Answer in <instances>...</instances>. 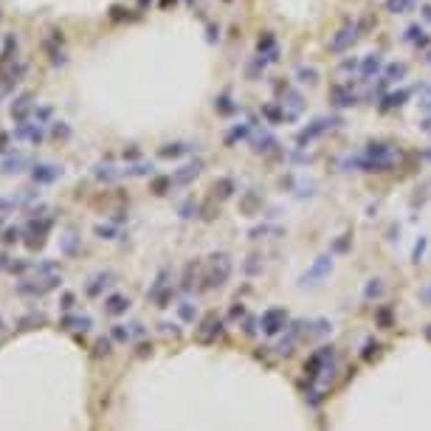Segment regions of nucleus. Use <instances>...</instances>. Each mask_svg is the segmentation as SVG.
<instances>
[{"mask_svg": "<svg viewBox=\"0 0 431 431\" xmlns=\"http://www.w3.org/2000/svg\"><path fill=\"white\" fill-rule=\"evenodd\" d=\"M361 23H347V26H341V29L336 31V37L330 40V51L333 54H341V51H347L355 40L361 37Z\"/></svg>", "mask_w": 431, "mask_h": 431, "instance_id": "obj_1", "label": "nucleus"}, {"mask_svg": "<svg viewBox=\"0 0 431 431\" xmlns=\"http://www.w3.org/2000/svg\"><path fill=\"white\" fill-rule=\"evenodd\" d=\"M54 136H57V138H68V136H71V127H68L65 122H54Z\"/></svg>", "mask_w": 431, "mask_h": 431, "instance_id": "obj_22", "label": "nucleus"}, {"mask_svg": "<svg viewBox=\"0 0 431 431\" xmlns=\"http://www.w3.org/2000/svg\"><path fill=\"white\" fill-rule=\"evenodd\" d=\"M406 99H409V90H400V93H389V96H383V104H381V110L403 107V104H406Z\"/></svg>", "mask_w": 431, "mask_h": 431, "instance_id": "obj_11", "label": "nucleus"}, {"mask_svg": "<svg viewBox=\"0 0 431 431\" xmlns=\"http://www.w3.org/2000/svg\"><path fill=\"white\" fill-rule=\"evenodd\" d=\"M152 169L155 166L152 164H130L122 169V175H127V178H138V175H152Z\"/></svg>", "mask_w": 431, "mask_h": 431, "instance_id": "obj_13", "label": "nucleus"}, {"mask_svg": "<svg viewBox=\"0 0 431 431\" xmlns=\"http://www.w3.org/2000/svg\"><path fill=\"white\" fill-rule=\"evenodd\" d=\"M26 166H29V158H26V155H9V158L3 161V172H6V175L23 172Z\"/></svg>", "mask_w": 431, "mask_h": 431, "instance_id": "obj_10", "label": "nucleus"}, {"mask_svg": "<svg viewBox=\"0 0 431 431\" xmlns=\"http://www.w3.org/2000/svg\"><path fill=\"white\" fill-rule=\"evenodd\" d=\"M330 99L336 107H352V104H358V96L352 93V82H347V85H336L330 90Z\"/></svg>", "mask_w": 431, "mask_h": 431, "instance_id": "obj_3", "label": "nucleus"}, {"mask_svg": "<svg viewBox=\"0 0 431 431\" xmlns=\"http://www.w3.org/2000/svg\"><path fill=\"white\" fill-rule=\"evenodd\" d=\"M336 124H341V119H316V122L310 124V127H304L302 133H299V138H296V144L299 147H307L313 138H318V136H324L330 127H336Z\"/></svg>", "mask_w": 431, "mask_h": 431, "instance_id": "obj_2", "label": "nucleus"}, {"mask_svg": "<svg viewBox=\"0 0 431 431\" xmlns=\"http://www.w3.org/2000/svg\"><path fill=\"white\" fill-rule=\"evenodd\" d=\"M423 130H425V133L431 136V119H425V122H423Z\"/></svg>", "mask_w": 431, "mask_h": 431, "instance_id": "obj_25", "label": "nucleus"}, {"mask_svg": "<svg viewBox=\"0 0 431 431\" xmlns=\"http://www.w3.org/2000/svg\"><path fill=\"white\" fill-rule=\"evenodd\" d=\"M194 150H197V144H166V147H161V158H180Z\"/></svg>", "mask_w": 431, "mask_h": 431, "instance_id": "obj_8", "label": "nucleus"}, {"mask_svg": "<svg viewBox=\"0 0 431 431\" xmlns=\"http://www.w3.org/2000/svg\"><path fill=\"white\" fill-rule=\"evenodd\" d=\"M423 17H425V20L431 23V6H423Z\"/></svg>", "mask_w": 431, "mask_h": 431, "instance_id": "obj_24", "label": "nucleus"}, {"mask_svg": "<svg viewBox=\"0 0 431 431\" xmlns=\"http://www.w3.org/2000/svg\"><path fill=\"white\" fill-rule=\"evenodd\" d=\"M214 107L220 110L223 116H229V113H234V110H237V104H234V101H231L229 96H220V99L214 101Z\"/></svg>", "mask_w": 431, "mask_h": 431, "instance_id": "obj_20", "label": "nucleus"}, {"mask_svg": "<svg viewBox=\"0 0 431 431\" xmlns=\"http://www.w3.org/2000/svg\"><path fill=\"white\" fill-rule=\"evenodd\" d=\"M425 158H431V152H425Z\"/></svg>", "mask_w": 431, "mask_h": 431, "instance_id": "obj_27", "label": "nucleus"}, {"mask_svg": "<svg viewBox=\"0 0 431 431\" xmlns=\"http://www.w3.org/2000/svg\"><path fill=\"white\" fill-rule=\"evenodd\" d=\"M381 71H383L381 54H367V57L361 59V76H364V79H372V76H378Z\"/></svg>", "mask_w": 431, "mask_h": 431, "instance_id": "obj_4", "label": "nucleus"}, {"mask_svg": "<svg viewBox=\"0 0 431 431\" xmlns=\"http://www.w3.org/2000/svg\"><path fill=\"white\" fill-rule=\"evenodd\" d=\"M31 113H34L37 122H45V119H51V107H34Z\"/></svg>", "mask_w": 431, "mask_h": 431, "instance_id": "obj_23", "label": "nucleus"}, {"mask_svg": "<svg viewBox=\"0 0 431 431\" xmlns=\"http://www.w3.org/2000/svg\"><path fill=\"white\" fill-rule=\"evenodd\" d=\"M254 144H257V147H254L257 152H268V150H273V147H276V138H273V136H268V133H265V136H259Z\"/></svg>", "mask_w": 431, "mask_h": 431, "instance_id": "obj_19", "label": "nucleus"}, {"mask_svg": "<svg viewBox=\"0 0 431 431\" xmlns=\"http://www.w3.org/2000/svg\"><path fill=\"white\" fill-rule=\"evenodd\" d=\"M406 71H409V68H406V62H392L386 68V73H383V76H386L389 82H397V79H403V76H406Z\"/></svg>", "mask_w": 431, "mask_h": 431, "instance_id": "obj_14", "label": "nucleus"}, {"mask_svg": "<svg viewBox=\"0 0 431 431\" xmlns=\"http://www.w3.org/2000/svg\"><path fill=\"white\" fill-rule=\"evenodd\" d=\"M251 133V124H237V127L231 130L229 136H226V144H234V141H240V138H245Z\"/></svg>", "mask_w": 431, "mask_h": 431, "instance_id": "obj_16", "label": "nucleus"}, {"mask_svg": "<svg viewBox=\"0 0 431 431\" xmlns=\"http://www.w3.org/2000/svg\"><path fill=\"white\" fill-rule=\"evenodd\" d=\"M273 48H276V40H273V34H271V31H265V34L259 37L257 51H259V54H268V51H273Z\"/></svg>", "mask_w": 431, "mask_h": 431, "instance_id": "obj_17", "label": "nucleus"}, {"mask_svg": "<svg viewBox=\"0 0 431 431\" xmlns=\"http://www.w3.org/2000/svg\"><path fill=\"white\" fill-rule=\"evenodd\" d=\"M411 6H414L411 0H386V9L392 12V15H403V12L411 9Z\"/></svg>", "mask_w": 431, "mask_h": 431, "instance_id": "obj_18", "label": "nucleus"}, {"mask_svg": "<svg viewBox=\"0 0 431 431\" xmlns=\"http://www.w3.org/2000/svg\"><path fill=\"white\" fill-rule=\"evenodd\" d=\"M296 79L302 82V85H316L318 73H316V68H299V71H296Z\"/></svg>", "mask_w": 431, "mask_h": 431, "instance_id": "obj_15", "label": "nucleus"}, {"mask_svg": "<svg viewBox=\"0 0 431 431\" xmlns=\"http://www.w3.org/2000/svg\"><path fill=\"white\" fill-rule=\"evenodd\" d=\"M186 3H194V0H186Z\"/></svg>", "mask_w": 431, "mask_h": 431, "instance_id": "obj_28", "label": "nucleus"}, {"mask_svg": "<svg viewBox=\"0 0 431 431\" xmlns=\"http://www.w3.org/2000/svg\"><path fill=\"white\" fill-rule=\"evenodd\" d=\"M62 178V166L57 164H37L34 166V180H40V183H51V180Z\"/></svg>", "mask_w": 431, "mask_h": 431, "instance_id": "obj_6", "label": "nucleus"}, {"mask_svg": "<svg viewBox=\"0 0 431 431\" xmlns=\"http://www.w3.org/2000/svg\"><path fill=\"white\" fill-rule=\"evenodd\" d=\"M15 138L17 141H31V144H40L43 141V130L31 122H20V127L15 130Z\"/></svg>", "mask_w": 431, "mask_h": 431, "instance_id": "obj_5", "label": "nucleus"}, {"mask_svg": "<svg viewBox=\"0 0 431 431\" xmlns=\"http://www.w3.org/2000/svg\"><path fill=\"white\" fill-rule=\"evenodd\" d=\"M403 40H406V43H414L417 48H425V45H428V37H425V31L420 29V26H409L406 34H403Z\"/></svg>", "mask_w": 431, "mask_h": 431, "instance_id": "obj_9", "label": "nucleus"}, {"mask_svg": "<svg viewBox=\"0 0 431 431\" xmlns=\"http://www.w3.org/2000/svg\"><path fill=\"white\" fill-rule=\"evenodd\" d=\"M147 3H150V0H138V6H141V9H144V6H147Z\"/></svg>", "mask_w": 431, "mask_h": 431, "instance_id": "obj_26", "label": "nucleus"}, {"mask_svg": "<svg viewBox=\"0 0 431 431\" xmlns=\"http://www.w3.org/2000/svg\"><path fill=\"white\" fill-rule=\"evenodd\" d=\"M214 189H220V194H223V197H229V194H231V189H234V180H231V178H220V180H217V186Z\"/></svg>", "mask_w": 431, "mask_h": 431, "instance_id": "obj_21", "label": "nucleus"}, {"mask_svg": "<svg viewBox=\"0 0 431 431\" xmlns=\"http://www.w3.org/2000/svg\"><path fill=\"white\" fill-rule=\"evenodd\" d=\"M262 116H265V119H268L271 124H282V122H287V113H285V110H279L276 104H265V107H262Z\"/></svg>", "mask_w": 431, "mask_h": 431, "instance_id": "obj_12", "label": "nucleus"}, {"mask_svg": "<svg viewBox=\"0 0 431 431\" xmlns=\"http://www.w3.org/2000/svg\"><path fill=\"white\" fill-rule=\"evenodd\" d=\"M200 172H203V161H194V164L180 166L178 172L172 175V180H175V183H189V180H194Z\"/></svg>", "mask_w": 431, "mask_h": 431, "instance_id": "obj_7", "label": "nucleus"}]
</instances>
